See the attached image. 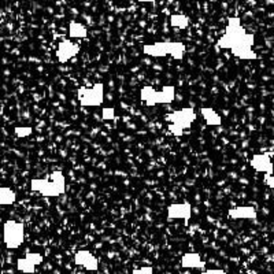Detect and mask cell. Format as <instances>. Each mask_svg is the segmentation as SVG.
I'll use <instances>...</instances> for the list:
<instances>
[{"instance_id": "cell-16", "label": "cell", "mask_w": 274, "mask_h": 274, "mask_svg": "<svg viewBox=\"0 0 274 274\" xmlns=\"http://www.w3.org/2000/svg\"><path fill=\"white\" fill-rule=\"evenodd\" d=\"M69 36L70 38H87L88 36V28L80 22H70L69 26Z\"/></svg>"}, {"instance_id": "cell-9", "label": "cell", "mask_w": 274, "mask_h": 274, "mask_svg": "<svg viewBox=\"0 0 274 274\" xmlns=\"http://www.w3.org/2000/svg\"><path fill=\"white\" fill-rule=\"evenodd\" d=\"M43 262V255L38 252H29L25 258H19L17 261V269L21 273L33 274L36 271V266Z\"/></svg>"}, {"instance_id": "cell-10", "label": "cell", "mask_w": 274, "mask_h": 274, "mask_svg": "<svg viewBox=\"0 0 274 274\" xmlns=\"http://www.w3.org/2000/svg\"><path fill=\"white\" fill-rule=\"evenodd\" d=\"M80 52V46L75 44L71 40H63L59 43L58 50H56V58L61 63L69 62L71 58H74L75 55Z\"/></svg>"}, {"instance_id": "cell-19", "label": "cell", "mask_w": 274, "mask_h": 274, "mask_svg": "<svg viewBox=\"0 0 274 274\" xmlns=\"http://www.w3.org/2000/svg\"><path fill=\"white\" fill-rule=\"evenodd\" d=\"M32 132H33V129L30 128V126H17V128H15V134H17L19 139L28 137Z\"/></svg>"}, {"instance_id": "cell-15", "label": "cell", "mask_w": 274, "mask_h": 274, "mask_svg": "<svg viewBox=\"0 0 274 274\" xmlns=\"http://www.w3.org/2000/svg\"><path fill=\"white\" fill-rule=\"evenodd\" d=\"M200 112H202V115H203L204 121L208 126H220L222 124V118L214 108L203 107L200 110Z\"/></svg>"}, {"instance_id": "cell-12", "label": "cell", "mask_w": 274, "mask_h": 274, "mask_svg": "<svg viewBox=\"0 0 274 274\" xmlns=\"http://www.w3.org/2000/svg\"><path fill=\"white\" fill-rule=\"evenodd\" d=\"M251 167L253 170L262 171V173H269L273 174V162H271V154H258L253 155L251 162H249Z\"/></svg>"}, {"instance_id": "cell-8", "label": "cell", "mask_w": 274, "mask_h": 274, "mask_svg": "<svg viewBox=\"0 0 274 274\" xmlns=\"http://www.w3.org/2000/svg\"><path fill=\"white\" fill-rule=\"evenodd\" d=\"M192 217V204L188 202L183 203H173L167 207V218L169 220H184L188 225Z\"/></svg>"}, {"instance_id": "cell-20", "label": "cell", "mask_w": 274, "mask_h": 274, "mask_svg": "<svg viewBox=\"0 0 274 274\" xmlns=\"http://www.w3.org/2000/svg\"><path fill=\"white\" fill-rule=\"evenodd\" d=\"M115 118V110L112 107H107L103 110V120L111 121Z\"/></svg>"}, {"instance_id": "cell-2", "label": "cell", "mask_w": 274, "mask_h": 274, "mask_svg": "<svg viewBox=\"0 0 274 274\" xmlns=\"http://www.w3.org/2000/svg\"><path fill=\"white\" fill-rule=\"evenodd\" d=\"M30 189L44 198H56L66 192V177L62 170H54L48 179H33Z\"/></svg>"}, {"instance_id": "cell-13", "label": "cell", "mask_w": 274, "mask_h": 274, "mask_svg": "<svg viewBox=\"0 0 274 274\" xmlns=\"http://www.w3.org/2000/svg\"><path fill=\"white\" fill-rule=\"evenodd\" d=\"M228 214L233 220H255L258 217L257 208L252 206H239V207L230 208Z\"/></svg>"}, {"instance_id": "cell-6", "label": "cell", "mask_w": 274, "mask_h": 274, "mask_svg": "<svg viewBox=\"0 0 274 274\" xmlns=\"http://www.w3.org/2000/svg\"><path fill=\"white\" fill-rule=\"evenodd\" d=\"M3 240L9 249H15L21 247L25 240V226L22 222L9 220L3 225Z\"/></svg>"}, {"instance_id": "cell-18", "label": "cell", "mask_w": 274, "mask_h": 274, "mask_svg": "<svg viewBox=\"0 0 274 274\" xmlns=\"http://www.w3.org/2000/svg\"><path fill=\"white\" fill-rule=\"evenodd\" d=\"M170 25L173 28H179V29H187L188 25H189V19L185 15L174 14L170 17Z\"/></svg>"}, {"instance_id": "cell-7", "label": "cell", "mask_w": 274, "mask_h": 274, "mask_svg": "<svg viewBox=\"0 0 274 274\" xmlns=\"http://www.w3.org/2000/svg\"><path fill=\"white\" fill-rule=\"evenodd\" d=\"M80 103L84 107H97L104 102V84L96 83L93 87H83L77 92Z\"/></svg>"}, {"instance_id": "cell-4", "label": "cell", "mask_w": 274, "mask_h": 274, "mask_svg": "<svg viewBox=\"0 0 274 274\" xmlns=\"http://www.w3.org/2000/svg\"><path fill=\"white\" fill-rule=\"evenodd\" d=\"M196 120V112L192 107H185L181 110H175L166 115V121L170 122L169 130L175 137H181L185 129L192 126V122Z\"/></svg>"}, {"instance_id": "cell-5", "label": "cell", "mask_w": 274, "mask_h": 274, "mask_svg": "<svg viewBox=\"0 0 274 274\" xmlns=\"http://www.w3.org/2000/svg\"><path fill=\"white\" fill-rule=\"evenodd\" d=\"M140 99L150 107L156 104H170L175 99V87L165 85L161 91H156L152 87H143L140 91Z\"/></svg>"}, {"instance_id": "cell-1", "label": "cell", "mask_w": 274, "mask_h": 274, "mask_svg": "<svg viewBox=\"0 0 274 274\" xmlns=\"http://www.w3.org/2000/svg\"><path fill=\"white\" fill-rule=\"evenodd\" d=\"M253 43V34L247 33V30L241 25L240 17H229L225 33L217 43V48L230 50L236 58L243 61H255L258 55L252 50Z\"/></svg>"}, {"instance_id": "cell-17", "label": "cell", "mask_w": 274, "mask_h": 274, "mask_svg": "<svg viewBox=\"0 0 274 274\" xmlns=\"http://www.w3.org/2000/svg\"><path fill=\"white\" fill-rule=\"evenodd\" d=\"M17 193L9 187H0V206H10L15 203Z\"/></svg>"}, {"instance_id": "cell-24", "label": "cell", "mask_w": 274, "mask_h": 274, "mask_svg": "<svg viewBox=\"0 0 274 274\" xmlns=\"http://www.w3.org/2000/svg\"><path fill=\"white\" fill-rule=\"evenodd\" d=\"M137 2H140V3H152L154 5L156 0H137Z\"/></svg>"}, {"instance_id": "cell-21", "label": "cell", "mask_w": 274, "mask_h": 274, "mask_svg": "<svg viewBox=\"0 0 274 274\" xmlns=\"http://www.w3.org/2000/svg\"><path fill=\"white\" fill-rule=\"evenodd\" d=\"M132 274H154V269L152 267H140V269H134Z\"/></svg>"}, {"instance_id": "cell-14", "label": "cell", "mask_w": 274, "mask_h": 274, "mask_svg": "<svg viewBox=\"0 0 274 274\" xmlns=\"http://www.w3.org/2000/svg\"><path fill=\"white\" fill-rule=\"evenodd\" d=\"M181 266L184 269H204V262L198 252L184 253L181 258Z\"/></svg>"}, {"instance_id": "cell-22", "label": "cell", "mask_w": 274, "mask_h": 274, "mask_svg": "<svg viewBox=\"0 0 274 274\" xmlns=\"http://www.w3.org/2000/svg\"><path fill=\"white\" fill-rule=\"evenodd\" d=\"M203 274H228V273H225V270L221 269H208L206 270Z\"/></svg>"}, {"instance_id": "cell-23", "label": "cell", "mask_w": 274, "mask_h": 274, "mask_svg": "<svg viewBox=\"0 0 274 274\" xmlns=\"http://www.w3.org/2000/svg\"><path fill=\"white\" fill-rule=\"evenodd\" d=\"M266 184L269 185L271 189L274 188V183H273V174H269V173H266Z\"/></svg>"}, {"instance_id": "cell-3", "label": "cell", "mask_w": 274, "mask_h": 274, "mask_svg": "<svg viewBox=\"0 0 274 274\" xmlns=\"http://www.w3.org/2000/svg\"><path fill=\"white\" fill-rule=\"evenodd\" d=\"M185 44L180 42H161L154 44H146L143 47V54L154 58H163L170 55L175 61H181L185 54Z\"/></svg>"}, {"instance_id": "cell-11", "label": "cell", "mask_w": 274, "mask_h": 274, "mask_svg": "<svg viewBox=\"0 0 274 274\" xmlns=\"http://www.w3.org/2000/svg\"><path fill=\"white\" fill-rule=\"evenodd\" d=\"M74 263L77 266H83L89 271H96L99 269V261L97 258L91 253L87 249H81L79 252H75L74 255Z\"/></svg>"}]
</instances>
